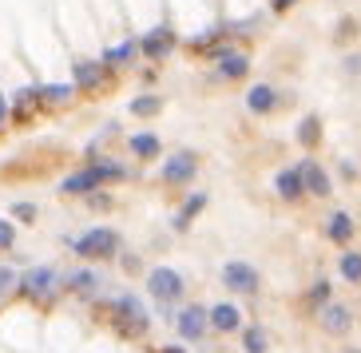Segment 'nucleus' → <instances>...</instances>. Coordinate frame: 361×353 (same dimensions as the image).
Returning a JSON list of instances; mask_svg holds the SVG:
<instances>
[{"label":"nucleus","mask_w":361,"mask_h":353,"mask_svg":"<svg viewBox=\"0 0 361 353\" xmlns=\"http://www.w3.org/2000/svg\"><path fill=\"white\" fill-rule=\"evenodd\" d=\"M16 290H20L24 298H32V302H44V306H52L60 294H64V274L56 266H32V270H24L20 282H16Z\"/></svg>","instance_id":"1"},{"label":"nucleus","mask_w":361,"mask_h":353,"mask_svg":"<svg viewBox=\"0 0 361 353\" xmlns=\"http://www.w3.org/2000/svg\"><path fill=\"white\" fill-rule=\"evenodd\" d=\"M68 247L80 258H87V262H104V258L119 254V235L111 226H92V230H84L80 238H68Z\"/></svg>","instance_id":"2"},{"label":"nucleus","mask_w":361,"mask_h":353,"mask_svg":"<svg viewBox=\"0 0 361 353\" xmlns=\"http://www.w3.org/2000/svg\"><path fill=\"white\" fill-rule=\"evenodd\" d=\"M111 318H116V326L123 333H131V337L151 330V318H147V310H143V302H139L135 294H119V298L111 302Z\"/></svg>","instance_id":"3"},{"label":"nucleus","mask_w":361,"mask_h":353,"mask_svg":"<svg viewBox=\"0 0 361 353\" xmlns=\"http://www.w3.org/2000/svg\"><path fill=\"white\" fill-rule=\"evenodd\" d=\"M147 290H151V298H159L163 306H171V302H179L183 294H187V282H183L179 270L155 266V270L147 274Z\"/></svg>","instance_id":"4"},{"label":"nucleus","mask_w":361,"mask_h":353,"mask_svg":"<svg viewBox=\"0 0 361 353\" xmlns=\"http://www.w3.org/2000/svg\"><path fill=\"white\" fill-rule=\"evenodd\" d=\"M171 48H175V32H171V24H155L151 32L139 36V56H143V60H151V64L167 60Z\"/></svg>","instance_id":"5"},{"label":"nucleus","mask_w":361,"mask_h":353,"mask_svg":"<svg viewBox=\"0 0 361 353\" xmlns=\"http://www.w3.org/2000/svg\"><path fill=\"white\" fill-rule=\"evenodd\" d=\"M195 171H199V155H195V151H175V155L159 167V179L171 182V187H187V182L195 179Z\"/></svg>","instance_id":"6"},{"label":"nucleus","mask_w":361,"mask_h":353,"mask_svg":"<svg viewBox=\"0 0 361 353\" xmlns=\"http://www.w3.org/2000/svg\"><path fill=\"white\" fill-rule=\"evenodd\" d=\"M175 330H179V337H187V342H202L207 330H211V310H202V306H195V302H191L187 310H179Z\"/></svg>","instance_id":"7"},{"label":"nucleus","mask_w":361,"mask_h":353,"mask_svg":"<svg viewBox=\"0 0 361 353\" xmlns=\"http://www.w3.org/2000/svg\"><path fill=\"white\" fill-rule=\"evenodd\" d=\"M107 72H111V68H107L104 60H75L72 64V84L80 87V92H96V87L107 84Z\"/></svg>","instance_id":"8"},{"label":"nucleus","mask_w":361,"mask_h":353,"mask_svg":"<svg viewBox=\"0 0 361 353\" xmlns=\"http://www.w3.org/2000/svg\"><path fill=\"white\" fill-rule=\"evenodd\" d=\"M223 286L234 290V294H255L258 290V270L250 266V262H226L223 266Z\"/></svg>","instance_id":"9"},{"label":"nucleus","mask_w":361,"mask_h":353,"mask_svg":"<svg viewBox=\"0 0 361 353\" xmlns=\"http://www.w3.org/2000/svg\"><path fill=\"white\" fill-rule=\"evenodd\" d=\"M211 60H214V72L223 75V80H243L250 72V56L238 52V48H219Z\"/></svg>","instance_id":"10"},{"label":"nucleus","mask_w":361,"mask_h":353,"mask_svg":"<svg viewBox=\"0 0 361 353\" xmlns=\"http://www.w3.org/2000/svg\"><path fill=\"white\" fill-rule=\"evenodd\" d=\"M318 321H322V330H326L329 337H341V333L353 330L350 306H338V302H326V306H322V314H318Z\"/></svg>","instance_id":"11"},{"label":"nucleus","mask_w":361,"mask_h":353,"mask_svg":"<svg viewBox=\"0 0 361 353\" xmlns=\"http://www.w3.org/2000/svg\"><path fill=\"white\" fill-rule=\"evenodd\" d=\"M298 171H302V182H306V194H318V199H329V194H334L329 175L322 171L314 159H302V163H298Z\"/></svg>","instance_id":"12"},{"label":"nucleus","mask_w":361,"mask_h":353,"mask_svg":"<svg viewBox=\"0 0 361 353\" xmlns=\"http://www.w3.org/2000/svg\"><path fill=\"white\" fill-rule=\"evenodd\" d=\"M64 286L72 290L75 298L92 302V298L99 294V286H104V282H99V274H96V270H72V274H64Z\"/></svg>","instance_id":"13"},{"label":"nucleus","mask_w":361,"mask_h":353,"mask_svg":"<svg viewBox=\"0 0 361 353\" xmlns=\"http://www.w3.org/2000/svg\"><path fill=\"white\" fill-rule=\"evenodd\" d=\"M104 182H99V175H96V167L87 163L84 171H75V175H68L64 182H60V194H92V191H99Z\"/></svg>","instance_id":"14"},{"label":"nucleus","mask_w":361,"mask_h":353,"mask_svg":"<svg viewBox=\"0 0 361 353\" xmlns=\"http://www.w3.org/2000/svg\"><path fill=\"white\" fill-rule=\"evenodd\" d=\"M278 104H282V96H278L270 84H255L250 92H246V107H250L255 116H270Z\"/></svg>","instance_id":"15"},{"label":"nucleus","mask_w":361,"mask_h":353,"mask_svg":"<svg viewBox=\"0 0 361 353\" xmlns=\"http://www.w3.org/2000/svg\"><path fill=\"white\" fill-rule=\"evenodd\" d=\"M128 151L135 155V159H159L163 143H159L155 131H135V135H128Z\"/></svg>","instance_id":"16"},{"label":"nucleus","mask_w":361,"mask_h":353,"mask_svg":"<svg viewBox=\"0 0 361 353\" xmlns=\"http://www.w3.org/2000/svg\"><path fill=\"white\" fill-rule=\"evenodd\" d=\"M274 191L286 199V203H298L302 194H306V182H302V171L298 167H290V171H278V179H274Z\"/></svg>","instance_id":"17"},{"label":"nucleus","mask_w":361,"mask_h":353,"mask_svg":"<svg viewBox=\"0 0 361 353\" xmlns=\"http://www.w3.org/2000/svg\"><path fill=\"white\" fill-rule=\"evenodd\" d=\"M243 326V314H238V306H231V302H219L211 310V330H219V333H234Z\"/></svg>","instance_id":"18"},{"label":"nucleus","mask_w":361,"mask_h":353,"mask_svg":"<svg viewBox=\"0 0 361 353\" xmlns=\"http://www.w3.org/2000/svg\"><path fill=\"white\" fill-rule=\"evenodd\" d=\"M139 56V40H123V44H111V48H107L104 56H99V60H104L107 68H111V72H116V68H128L131 60H135Z\"/></svg>","instance_id":"19"},{"label":"nucleus","mask_w":361,"mask_h":353,"mask_svg":"<svg viewBox=\"0 0 361 353\" xmlns=\"http://www.w3.org/2000/svg\"><path fill=\"white\" fill-rule=\"evenodd\" d=\"M326 238H329V242H338V247H345V242H350V238H353V218H350V211H334V214H329Z\"/></svg>","instance_id":"20"},{"label":"nucleus","mask_w":361,"mask_h":353,"mask_svg":"<svg viewBox=\"0 0 361 353\" xmlns=\"http://www.w3.org/2000/svg\"><path fill=\"white\" fill-rule=\"evenodd\" d=\"M92 167H96V175H99V182H123L128 179V167H123V163L119 159H107V155H99L96 163H92Z\"/></svg>","instance_id":"21"},{"label":"nucleus","mask_w":361,"mask_h":353,"mask_svg":"<svg viewBox=\"0 0 361 353\" xmlns=\"http://www.w3.org/2000/svg\"><path fill=\"white\" fill-rule=\"evenodd\" d=\"M202 206H207V194H202V191H199V194H191V199H187V203L179 206V214H175V223H171V226H175V230L183 235V230L191 226V218L202 211Z\"/></svg>","instance_id":"22"},{"label":"nucleus","mask_w":361,"mask_h":353,"mask_svg":"<svg viewBox=\"0 0 361 353\" xmlns=\"http://www.w3.org/2000/svg\"><path fill=\"white\" fill-rule=\"evenodd\" d=\"M36 104H44V87L40 84H24L16 96H12V107H16V116H24L28 107H36Z\"/></svg>","instance_id":"23"},{"label":"nucleus","mask_w":361,"mask_h":353,"mask_svg":"<svg viewBox=\"0 0 361 353\" xmlns=\"http://www.w3.org/2000/svg\"><path fill=\"white\" fill-rule=\"evenodd\" d=\"M128 111L135 119H151V116H159V111H163V99L159 96H135L128 104Z\"/></svg>","instance_id":"24"},{"label":"nucleus","mask_w":361,"mask_h":353,"mask_svg":"<svg viewBox=\"0 0 361 353\" xmlns=\"http://www.w3.org/2000/svg\"><path fill=\"white\" fill-rule=\"evenodd\" d=\"M243 349L246 353H270V337H266L262 326H250V330L243 333Z\"/></svg>","instance_id":"25"},{"label":"nucleus","mask_w":361,"mask_h":353,"mask_svg":"<svg viewBox=\"0 0 361 353\" xmlns=\"http://www.w3.org/2000/svg\"><path fill=\"white\" fill-rule=\"evenodd\" d=\"M338 270H341V278L345 282H361V254L357 250H345L341 262H338Z\"/></svg>","instance_id":"26"},{"label":"nucleus","mask_w":361,"mask_h":353,"mask_svg":"<svg viewBox=\"0 0 361 353\" xmlns=\"http://www.w3.org/2000/svg\"><path fill=\"white\" fill-rule=\"evenodd\" d=\"M318 140H322V123H318V116H306V119H302V128H298V143H302V147H314Z\"/></svg>","instance_id":"27"},{"label":"nucleus","mask_w":361,"mask_h":353,"mask_svg":"<svg viewBox=\"0 0 361 353\" xmlns=\"http://www.w3.org/2000/svg\"><path fill=\"white\" fill-rule=\"evenodd\" d=\"M80 87L75 84H44V104H68Z\"/></svg>","instance_id":"28"},{"label":"nucleus","mask_w":361,"mask_h":353,"mask_svg":"<svg viewBox=\"0 0 361 353\" xmlns=\"http://www.w3.org/2000/svg\"><path fill=\"white\" fill-rule=\"evenodd\" d=\"M326 302H329V282L322 278V282H314V290H310V306H318V310H322Z\"/></svg>","instance_id":"29"},{"label":"nucleus","mask_w":361,"mask_h":353,"mask_svg":"<svg viewBox=\"0 0 361 353\" xmlns=\"http://www.w3.org/2000/svg\"><path fill=\"white\" fill-rule=\"evenodd\" d=\"M36 203H12V218H20V223H36Z\"/></svg>","instance_id":"30"},{"label":"nucleus","mask_w":361,"mask_h":353,"mask_svg":"<svg viewBox=\"0 0 361 353\" xmlns=\"http://www.w3.org/2000/svg\"><path fill=\"white\" fill-rule=\"evenodd\" d=\"M16 247V226L8 218H0V250H12Z\"/></svg>","instance_id":"31"},{"label":"nucleus","mask_w":361,"mask_h":353,"mask_svg":"<svg viewBox=\"0 0 361 353\" xmlns=\"http://www.w3.org/2000/svg\"><path fill=\"white\" fill-rule=\"evenodd\" d=\"M16 270L12 266H0V298H4V294H12V290H16Z\"/></svg>","instance_id":"32"},{"label":"nucleus","mask_w":361,"mask_h":353,"mask_svg":"<svg viewBox=\"0 0 361 353\" xmlns=\"http://www.w3.org/2000/svg\"><path fill=\"white\" fill-rule=\"evenodd\" d=\"M87 199V206H92V211H107V206H111V194H104V187H99V191H92V194H84Z\"/></svg>","instance_id":"33"},{"label":"nucleus","mask_w":361,"mask_h":353,"mask_svg":"<svg viewBox=\"0 0 361 353\" xmlns=\"http://www.w3.org/2000/svg\"><path fill=\"white\" fill-rule=\"evenodd\" d=\"M8 111H12V99H8V96H0V128L8 123Z\"/></svg>","instance_id":"34"},{"label":"nucleus","mask_w":361,"mask_h":353,"mask_svg":"<svg viewBox=\"0 0 361 353\" xmlns=\"http://www.w3.org/2000/svg\"><path fill=\"white\" fill-rule=\"evenodd\" d=\"M345 72H350V75H361V56H345Z\"/></svg>","instance_id":"35"},{"label":"nucleus","mask_w":361,"mask_h":353,"mask_svg":"<svg viewBox=\"0 0 361 353\" xmlns=\"http://www.w3.org/2000/svg\"><path fill=\"white\" fill-rule=\"evenodd\" d=\"M270 4H274V12H286V8H294L298 0H270Z\"/></svg>","instance_id":"36"},{"label":"nucleus","mask_w":361,"mask_h":353,"mask_svg":"<svg viewBox=\"0 0 361 353\" xmlns=\"http://www.w3.org/2000/svg\"><path fill=\"white\" fill-rule=\"evenodd\" d=\"M159 353H187V349H183V345H163Z\"/></svg>","instance_id":"37"}]
</instances>
